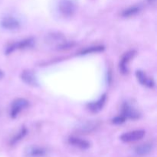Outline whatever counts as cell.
Returning a JSON list of instances; mask_svg holds the SVG:
<instances>
[{"instance_id":"cell-4","label":"cell","mask_w":157,"mask_h":157,"mask_svg":"<svg viewBox=\"0 0 157 157\" xmlns=\"http://www.w3.org/2000/svg\"><path fill=\"white\" fill-rule=\"evenodd\" d=\"M0 25L2 28L9 31H16L21 28V22L19 20L12 15H8L2 18Z\"/></svg>"},{"instance_id":"cell-12","label":"cell","mask_w":157,"mask_h":157,"mask_svg":"<svg viewBox=\"0 0 157 157\" xmlns=\"http://www.w3.org/2000/svg\"><path fill=\"white\" fill-rule=\"evenodd\" d=\"M46 150L44 148L35 146L28 147L25 151V154L29 157H40L44 156Z\"/></svg>"},{"instance_id":"cell-11","label":"cell","mask_w":157,"mask_h":157,"mask_svg":"<svg viewBox=\"0 0 157 157\" xmlns=\"http://www.w3.org/2000/svg\"><path fill=\"white\" fill-rule=\"evenodd\" d=\"M106 100H107V96H106V94H104L98 101L90 102L87 105L89 110L91 111L92 113H98V112H100L103 109L104 106L105 105Z\"/></svg>"},{"instance_id":"cell-10","label":"cell","mask_w":157,"mask_h":157,"mask_svg":"<svg viewBox=\"0 0 157 157\" xmlns=\"http://www.w3.org/2000/svg\"><path fill=\"white\" fill-rule=\"evenodd\" d=\"M68 143L71 145L81 149V150H87V149L90 148V144L89 141L82 139V138L77 137V136H71V137H69Z\"/></svg>"},{"instance_id":"cell-18","label":"cell","mask_w":157,"mask_h":157,"mask_svg":"<svg viewBox=\"0 0 157 157\" xmlns=\"http://www.w3.org/2000/svg\"><path fill=\"white\" fill-rule=\"evenodd\" d=\"M125 121H126V118L124 117H123L122 115H119V116L113 118V119L112 120V122H113V124H123V123L125 122Z\"/></svg>"},{"instance_id":"cell-2","label":"cell","mask_w":157,"mask_h":157,"mask_svg":"<svg viewBox=\"0 0 157 157\" xmlns=\"http://www.w3.org/2000/svg\"><path fill=\"white\" fill-rule=\"evenodd\" d=\"M29 105V102L25 98H17L12 102L11 105L10 116L12 118H16L20 113L27 108Z\"/></svg>"},{"instance_id":"cell-6","label":"cell","mask_w":157,"mask_h":157,"mask_svg":"<svg viewBox=\"0 0 157 157\" xmlns=\"http://www.w3.org/2000/svg\"><path fill=\"white\" fill-rule=\"evenodd\" d=\"M136 54V51L131 50L126 52V53L123 55L119 63V69L120 71H121V73L124 74V75H127V74L128 73L129 63H130V61L134 58Z\"/></svg>"},{"instance_id":"cell-15","label":"cell","mask_w":157,"mask_h":157,"mask_svg":"<svg viewBox=\"0 0 157 157\" xmlns=\"http://www.w3.org/2000/svg\"><path fill=\"white\" fill-rule=\"evenodd\" d=\"M141 10V7L137 5H135V6H130V7L127 8L125 10L123 11L122 12V16L125 17V18H128V17L133 16V15H136L137 13H139L140 11Z\"/></svg>"},{"instance_id":"cell-9","label":"cell","mask_w":157,"mask_h":157,"mask_svg":"<svg viewBox=\"0 0 157 157\" xmlns=\"http://www.w3.org/2000/svg\"><path fill=\"white\" fill-rule=\"evenodd\" d=\"M136 77L137 78L138 81L142 85L146 86L149 88H153L155 87V82L153 78H150L146 75V73L143 71H136Z\"/></svg>"},{"instance_id":"cell-13","label":"cell","mask_w":157,"mask_h":157,"mask_svg":"<svg viewBox=\"0 0 157 157\" xmlns=\"http://www.w3.org/2000/svg\"><path fill=\"white\" fill-rule=\"evenodd\" d=\"M153 149V145L150 143L141 144L135 148V153L138 156H145L149 154L150 152H152Z\"/></svg>"},{"instance_id":"cell-14","label":"cell","mask_w":157,"mask_h":157,"mask_svg":"<svg viewBox=\"0 0 157 157\" xmlns=\"http://www.w3.org/2000/svg\"><path fill=\"white\" fill-rule=\"evenodd\" d=\"M98 124L94 121H87L81 124V125L78 127V130L81 133H89V132L93 131L94 130L97 128Z\"/></svg>"},{"instance_id":"cell-20","label":"cell","mask_w":157,"mask_h":157,"mask_svg":"<svg viewBox=\"0 0 157 157\" xmlns=\"http://www.w3.org/2000/svg\"><path fill=\"white\" fill-rule=\"evenodd\" d=\"M3 77V73H2V71H0V78H2Z\"/></svg>"},{"instance_id":"cell-8","label":"cell","mask_w":157,"mask_h":157,"mask_svg":"<svg viewBox=\"0 0 157 157\" xmlns=\"http://www.w3.org/2000/svg\"><path fill=\"white\" fill-rule=\"evenodd\" d=\"M123 117L127 119H131V120H136L140 118V113L136 110L133 107H132L130 104L128 103H125L122 107V113H121Z\"/></svg>"},{"instance_id":"cell-3","label":"cell","mask_w":157,"mask_h":157,"mask_svg":"<svg viewBox=\"0 0 157 157\" xmlns=\"http://www.w3.org/2000/svg\"><path fill=\"white\" fill-rule=\"evenodd\" d=\"M34 44H35V39L34 38H26V39L21 40V41H18V42L13 43L10 46H9L6 48V55H9V54L12 53L13 52L18 50V49L30 48L33 47Z\"/></svg>"},{"instance_id":"cell-1","label":"cell","mask_w":157,"mask_h":157,"mask_svg":"<svg viewBox=\"0 0 157 157\" xmlns=\"http://www.w3.org/2000/svg\"><path fill=\"white\" fill-rule=\"evenodd\" d=\"M58 8L61 15L64 18H71L77 11L76 3L74 0H60Z\"/></svg>"},{"instance_id":"cell-17","label":"cell","mask_w":157,"mask_h":157,"mask_svg":"<svg viewBox=\"0 0 157 157\" xmlns=\"http://www.w3.org/2000/svg\"><path fill=\"white\" fill-rule=\"evenodd\" d=\"M104 50V46H92V47H88L87 48L81 51V52H80V55H88V54L98 53V52H103Z\"/></svg>"},{"instance_id":"cell-16","label":"cell","mask_w":157,"mask_h":157,"mask_svg":"<svg viewBox=\"0 0 157 157\" xmlns=\"http://www.w3.org/2000/svg\"><path fill=\"white\" fill-rule=\"evenodd\" d=\"M26 133H27V129H26L25 127H23L22 128L18 131V133H17V134L15 135L12 140H11V142H10L11 145H15V144H18L20 140H21L25 137Z\"/></svg>"},{"instance_id":"cell-19","label":"cell","mask_w":157,"mask_h":157,"mask_svg":"<svg viewBox=\"0 0 157 157\" xmlns=\"http://www.w3.org/2000/svg\"><path fill=\"white\" fill-rule=\"evenodd\" d=\"M147 2H148L149 4H150V5H154V4H156V0H147Z\"/></svg>"},{"instance_id":"cell-5","label":"cell","mask_w":157,"mask_h":157,"mask_svg":"<svg viewBox=\"0 0 157 157\" xmlns=\"http://www.w3.org/2000/svg\"><path fill=\"white\" fill-rule=\"evenodd\" d=\"M146 134V132L143 130H136L133 131L127 132L121 136V141L124 143L136 142L143 139Z\"/></svg>"},{"instance_id":"cell-7","label":"cell","mask_w":157,"mask_h":157,"mask_svg":"<svg viewBox=\"0 0 157 157\" xmlns=\"http://www.w3.org/2000/svg\"><path fill=\"white\" fill-rule=\"evenodd\" d=\"M21 79L27 85L32 86V87L38 86V78H37L36 75H35V74L32 71H23L21 74Z\"/></svg>"}]
</instances>
